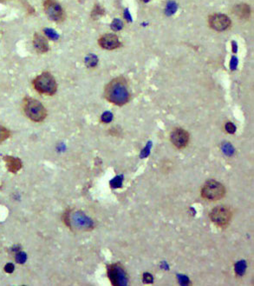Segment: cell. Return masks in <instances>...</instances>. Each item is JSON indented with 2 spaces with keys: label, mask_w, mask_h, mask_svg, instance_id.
Returning <instances> with one entry per match:
<instances>
[{
  "label": "cell",
  "mask_w": 254,
  "mask_h": 286,
  "mask_svg": "<svg viewBox=\"0 0 254 286\" xmlns=\"http://www.w3.org/2000/svg\"><path fill=\"white\" fill-rule=\"evenodd\" d=\"M32 45L36 52L39 54H44L49 50V42L45 36L35 33L32 40Z\"/></svg>",
  "instance_id": "cell-12"
},
{
  "label": "cell",
  "mask_w": 254,
  "mask_h": 286,
  "mask_svg": "<svg viewBox=\"0 0 254 286\" xmlns=\"http://www.w3.org/2000/svg\"><path fill=\"white\" fill-rule=\"evenodd\" d=\"M209 25L214 31L224 32L231 27L232 21L229 17H227L226 15L222 13H214L209 16Z\"/></svg>",
  "instance_id": "cell-8"
},
{
  "label": "cell",
  "mask_w": 254,
  "mask_h": 286,
  "mask_svg": "<svg viewBox=\"0 0 254 286\" xmlns=\"http://www.w3.org/2000/svg\"><path fill=\"white\" fill-rule=\"evenodd\" d=\"M170 140L177 149H183L188 145L189 134L182 128H175L170 133Z\"/></svg>",
  "instance_id": "cell-9"
},
{
  "label": "cell",
  "mask_w": 254,
  "mask_h": 286,
  "mask_svg": "<svg viewBox=\"0 0 254 286\" xmlns=\"http://www.w3.org/2000/svg\"><path fill=\"white\" fill-rule=\"evenodd\" d=\"M32 85L39 94L45 96H53L57 91V84L53 75L48 71H43L38 75L33 80Z\"/></svg>",
  "instance_id": "cell-3"
},
{
  "label": "cell",
  "mask_w": 254,
  "mask_h": 286,
  "mask_svg": "<svg viewBox=\"0 0 254 286\" xmlns=\"http://www.w3.org/2000/svg\"><path fill=\"white\" fill-rule=\"evenodd\" d=\"M43 11L46 16L56 23H62L65 19V12L57 0H44L43 1Z\"/></svg>",
  "instance_id": "cell-6"
},
{
  "label": "cell",
  "mask_w": 254,
  "mask_h": 286,
  "mask_svg": "<svg viewBox=\"0 0 254 286\" xmlns=\"http://www.w3.org/2000/svg\"><path fill=\"white\" fill-rule=\"evenodd\" d=\"M108 277L113 286H125L127 284L126 272L119 264H112L108 266Z\"/></svg>",
  "instance_id": "cell-7"
},
{
  "label": "cell",
  "mask_w": 254,
  "mask_h": 286,
  "mask_svg": "<svg viewBox=\"0 0 254 286\" xmlns=\"http://www.w3.org/2000/svg\"><path fill=\"white\" fill-rule=\"evenodd\" d=\"M226 131H228L229 133H234V131H235V126H234L232 123H227V124H226Z\"/></svg>",
  "instance_id": "cell-17"
},
{
  "label": "cell",
  "mask_w": 254,
  "mask_h": 286,
  "mask_svg": "<svg viewBox=\"0 0 254 286\" xmlns=\"http://www.w3.org/2000/svg\"><path fill=\"white\" fill-rule=\"evenodd\" d=\"M10 0H0V3H5V2H8Z\"/></svg>",
  "instance_id": "cell-18"
},
{
  "label": "cell",
  "mask_w": 254,
  "mask_h": 286,
  "mask_svg": "<svg viewBox=\"0 0 254 286\" xmlns=\"http://www.w3.org/2000/svg\"><path fill=\"white\" fill-rule=\"evenodd\" d=\"M11 137V131L0 124V145Z\"/></svg>",
  "instance_id": "cell-15"
},
{
  "label": "cell",
  "mask_w": 254,
  "mask_h": 286,
  "mask_svg": "<svg viewBox=\"0 0 254 286\" xmlns=\"http://www.w3.org/2000/svg\"><path fill=\"white\" fill-rule=\"evenodd\" d=\"M98 45L101 48L108 51L118 49L121 47L120 39L114 33H106L103 34L100 39H98Z\"/></svg>",
  "instance_id": "cell-10"
},
{
  "label": "cell",
  "mask_w": 254,
  "mask_h": 286,
  "mask_svg": "<svg viewBox=\"0 0 254 286\" xmlns=\"http://www.w3.org/2000/svg\"><path fill=\"white\" fill-rule=\"evenodd\" d=\"M22 108L25 116L36 123L42 122L47 117V110L42 103L31 97H25L22 103Z\"/></svg>",
  "instance_id": "cell-2"
},
{
  "label": "cell",
  "mask_w": 254,
  "mask_h": 286,
  "mask_svg": "<svg viewBox=\"0 0 254 286\" xmlns=\"http://www.w3.org/2000/svg\"><path fill=\"white\" fill-rule=\"evenodd\" d=\"M104 98L116 106H124L130 99V92L125 78H114L104 88Z\"/></svg>",
  "instance_id": "cell-1"
},
{
  "label": "cell",
  "mask_w": 254,
  "mask_h": 286,
  "mask_svg": "<svg viewBox=\"0 0 254 286\" xmlns=\"http://www.w3.org/2000/svg\"><path fill=\"white\" fill-rule=\"evenodd\" d=\"M209 218L216 226L219 227H226L229 225L232 220L233 212L229 207L225 205H219L212 209L209 213Z\"/></svg>",
  "instance_id": "cell-5"
},
{
  "label": "cell",
  "mask_w": 254,
  "mask_h": 286,
  "mask_svg": "<svg viewBox=\"0 0 254 286\" xmlns=\"http://www.w3.org/2000/svg\"><path fill=\"white\" fill-rule=\"evenodd\" d=\"M124 27V24H123V22L119 20V19H117V20H115L113 22V24H112V28L115 31H119L121 29H123Z\"/></svg>",
  "instance_id": "cell-16"
},
{
  "label": "cell",
  "mask_w": 254,
  "mask_h": 286,
  "mask_svg": "<svg viewBox=\"0 0 254 286\" xmlns=\"http://www.w3.org/2000/svg\"><path fill=\"white\" fill-rule=\"evenodd\" d=\"M226 188L216 180H209L206 182L201 188V196L207 200L217 201L225 197Z\"/></svg>",
  "instance_id": "cell-4"
},
{
  "label": "cell",
  "mask_w": 254,
  "mask_h": 286,
  "mask_svg": "<svg viewBox=\"0 0 254 286\" xmlns=\"http://www.w3.org/2000/svg\"><path fill=\"white\" fill-rule=\"evenodd\" d=\"M233 13L236 15L238 18L241 19V20H247L248 18H250L251 8L248 4H239L235 5L233 7Z\"/></svg>",
  "instance_id": "cell-14"
},
{
  "label": "cell",
  "mask_w": 254,
  "mask_h": 286,
  "mask_svg": "<svg viewBox=\"0 0 254 286\" xmlns=\"http://www.w3.org/2000/svg\"><path fill=\"white\" fill-rule=\"evenodd\" d=\"M67 226H73L74 227L79 228V229H85L89 228V225L91 223L89 222V219H87L85 215L81 212H74V213H69L67 216Z\"/></svg>",
  "instance_id": "cell-11"
},
{
  "label": "cell",
  "mask_w": 254,
  "mask_h": 286,
  "mask_svg": "<svg viewBox=\"0 0 254 286\" xmlns=\"http://www.w3.org/2000/svg\"><path fill=\"white\" fill-rule=\"evenodd\" d=\"M4 159V162L6 163L8 171L11 173H17L23 167L21 160L18 158H14L11 156H5Z\"/></svg>",
  "instance_id": "cell-13"
}]
</instances>
